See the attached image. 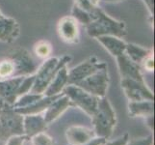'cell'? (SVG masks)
I'll return each mask as SVG.
<instances>
[{"mask_svg":"<svg viewBox=\"0 0 155 145\" xmlns=\"http://www.w3.org/2000/svg\"><path fill=\"white\" fill-rule=\"evenodd\" d=\"M86 29L88 35L93 38L111 35L122 39L126 35L125 22L109 17L98 6L93 12V20L86 26Z\"/></svg>","mask_w":155,"mask_h":145,"instance_id":"6da1fadb","label":"cell"},{"mask_svg":"<svg viewBox=\"0 0 155 145\" xmlns=\"http://www.w3.org/2000/svg\"><path fill=\"white\" fill-rule=\"evenodd\" d=\"M92 120L95 136L102 137L106 140L112 136L117 125V115L109 100L105 97L98 99Z\"/></svg>","mask_w":155,"mask_h":145,"instance_id":"7a4b0ae2","label":"cell"},{"mask_svg":"<svg viewBox=\"0 0 155 145\" xmlns=\"http://www.w3.org/2000/svg\"><path fill=\"white\" fill-rule=\"evenodd\" d=\"M69 55H64L61 58L50 57L42 63V65L35 73V81L30 93L44 94L45 89L48 87L51 80L63 66H66L71 61Z\"/></svg>","mask_w":155,"mask_h":145,"instance_id":"3957f363","label":"cell"},{"mask_svg":"<svg viewBox=\"0 0 155 145\" xmlns=\"http://www.w3.org/2000/svg\"><path fill=\"white\" fill-rule=\"evenodd\" d=\"M23 118L24 115L15 111L12 105L0 111V139L7 140L11 136L24 135Z\"/></svg>","mask_w":155,"mask_h":145,"instance_id":"277c9868","label":"cell"},{"mask_svg":"<svg viewBox=\"0 0 155 145\" xmlns=\"http://www.w3.org/2000/svg\"><path fill=\"white\" fill-rule=\"evenodd\" d=\"M62 93L68 97L73 105L79 107L89 116H93L97 109L99 99L97 96L89 93L88 91L84 90L75 84H68L63 89Z\"/></svg>","mask_w":155,"mask_h":145,"instance_id":"5b68a950","label":"cell"},{"mask_svg":"<svg viewBox=\"0 0 155 145\" xmlns=\"http://www.w3.org/2000/svg\"><path fill=\"white\" fill-rule=\"evenodd\" d=\"M7 58L11 59L15 65L14 77H26L33 74L38 70V65L32 58L30 53L22 47H15L10 50Z\"/></svg>","mask_w":155,"mask_h":145,"instance_id":"8992f818","label":"cell"},{"mask_svg":"<svg viewBox=\"0 0 155 145\" xmlns=\"http://www.w3.org/2000/svg\"><path fill=\"white\" fill-rule=\"evenodd\" d=\"M75 85L88 91L89 93L97 96V98L105 97L109 85V74L107 68L101 69L94 73L90 77L79 81Z\"/></svg>","mask_w":155,"mask_h":145,"instance_id":"52a82bcc","label":"cell"},{"mask_svg":"<svg viewBox=\"0 0 155 145\" xmlns=\"http://www.w3.org/2000/svg\"><path fill=\"white\" fill-rule=\"evenodd\" d=\"M107 68L105 62L99 61L95 56H91L82 63L68 71V84H76L101 69Z\"/></svg>","mask_w":155,"mask_h":145,"instance_id":"ba28073f","label":"cell"},{"mask_svg":"<svg viewBox=\"0 0 155 145\" xmlns=\"http://www.w3.org/2000/svg\"><path fill=\"white\" fill-rule=\"evenodd\" d=\"M121 88L129 102L154 101V94L146 82L130 78H121Z\"/></svg>","mask_w":155,"mask_h":145,"instance_id":"9c48e42d","label":"cell"},{"mask_svg":"<svg viewBox=\"0 0 155 145\" xmlns=\"http://www.w3.org/2000/svg\"><path fill=\"white\" fill-rule=\"evenodd\" d=\"M59 37L68 44H77L79 42L78 22L71 16L62 18L57 26Z\"/></svg>","mask_w":155,"mask_h":145,"instance_id":"30bf717a","label":"cell"},{"mask_svg":"<svg viewBox=\"0 0 155 145\" xmlns=\"http://www.w3.org/2000/svg\"><path fill=\"white\" fill-rule=\"evenodd\" d=\"M116 59L121 78H130L138 80V81L145 82L141 72V67L133 61H131L125 53L116 57Z\"/></svg>","mask_w":155,"mask_h":145,"instance_id":"8fae6325","label":"cell"},{"mask_svg":"<svg viewBox=\"0 0 155 145\" xmlns=\"http://www.w3.org/2000/svg\"><path fill=\"white\" fill-rule=\"evenodd\" d=\"M97 137L92 129L83 126H71L67 129L66 138L69 145H85Z\"/></svg>","mask_w":155,"mask_h":145,"instance_id":"7c38bea8","label":"cell"},{"mask_svg":"<svg viewBox=\"0 0 155 145\" xmlns=\"http://www.w3.org/2000/svg\"><path fill=\"white\" fill-rule=\"evenodd\" d=\"M73 105L68 97L65 94H62L59 98H57L55 101L48 105V107L45 110V120L47 123V125L50 124L51 122L55 121L57 118L60 117L64 112H65L69 106Z\"/></svg>","mask_w":155,"mask_h":145,"instance_id":"4fadbf2b","label":"cell"},{"mask_svg":"<svg viewBox=\"0 0 155 145\" xmlns=\"http://www.w3.org/2000/svg\"><path fill=\"white\" fill-rule=\"evenodd\" d=\"M23 78L24 77H12L0 80V97L10 105H13L18 99L17 92Z\"/></svg>","mask_w":155,"mask_h":145,"instance_id":"5bb4252c","label":"cell"},{"mask_svg":"<svg viewBox=\"0 0 155 145\" xmlns=\"http://www.w3.org/2000/svg\"><path fill=\"white\" fill-rule=\"evenodd\" d=\"M47 128V123L41 113L27 114L23 118V132L27 137H32L40 133H44Z\"/></svg>","mask_w":155,"mask_h":145,"instance_id":"9a60e30c","label":"cell"},{"mask_svg":"<svg viewBox=\"0 0 155 145\" xmlns=\"http://www.w3.org/2000/svg\"><path fill=\"white\" fill-rule=\"evenodd\" d=\"M20 34L19 24L12 18L0 17V41L12 43L15 41Z\"/></svg>","mask_w":155,"mask_h":145,"instance_id":"2e32d148","label":"cell"},{"mask_svg":"<svg viewBox=\"0 0 155 145\" xmlns=\"http://www.w3.org/2000/svg\"><path fill=\"white\" fill-rule=\"evenodd\" d=\"M95 39L114 57H117L124 54L125 51L126 43L121 38H119V37L106 35V36H99Z\"/></svg>","mask_w":155,"mask_h":145,"instance_id":"e0dca14e","label":"cell"},{"mask_svg":"<svg viewBox=\"0 0 155 145\" xmlns=\"http://www.w3.org/2000/svg\"><path fill=\"white\" fill-rule=\"evenodd\" d=\"M68 71L66 65L63 66L57 72L54 78L51 80L50 84L48 85V87L45 89L44 95L46 97H52V96L62 94L63 89L68 85Z\"/></svg>","mask_w":155,"mask_h":145,"instance_id":"ac0fdd59","label":"cell"},{"mask_svg":"<svg viewBox=\"0 0 155 145\" xmlns=\"http://www.w3.org/2000/svg\"><path fill=\"white\" fill-rule=\"evenodd\" d=\"M154 101H139L128 103V113L131 117L153 116Z\"/></svg>","mask_w":155,"mask_h":145,"instance_id":"d6986e66","label":"cell"},{"mask_svg":"<svg viewBox=\"0 0 155 145\" xmlns=\"http://www.w3.org/2000/svg\"><path fill=\"white\" fill-rule=\"evenodd\" d=\"M63 94V93H62ZM62 94H59L56 96H52V97H46L44 96L42 98L38 100L33 105L25 106V107H20V109H14L18 113L22 114V115H27V114H39L41 113L42 111H45L48 105L52 103L53 101H55L57 98H59Z\"/></svg>","mask_w":155,"mask_h":145,"instance_id":"ffe728a7","label":"cell"},{"mask_svg":"<svg viewBox=\"0 0 155 145\" xmlns=\"http://www.w3.org/2000/svg\"><path fill=\"white\" fill-rule=\"evenodd\" d=\"M124 53L131 61L136 63L137 65L141 66L142 62L145 60V58L152 53L151 50L143 47L136 44H126Z\"/></svg>","mask_w":155,"mask_h":145,"instance_id":"44dd1931","label":"cell"},{"mask_svg":"<svg viewBox=\"0 0 155 145\" xmlns=\"http://www.w3.org/2000/svg\"><path fill=\"white\" fill-rule=\"evenodd\" d=\"M71 17L75 19L77 22L87 26L89 23H91V21L93 20V13L90 14L86 12V11L80 9L76 5H73L72 10H71Z\"/></svg>","mask_w":155,"mask_h":145,"instance_id":"7402d4cb","label":"cell"},{"mask_svg":"<svg viewBox=\"0 0 155 145\" xmlns=\"http://www.w3.org/2000/svg\"><path fill=\"white\" fill-rule=\"evenodd\" d=\"M51 51L52 47L47 41H40L34 46V52L39 58L47 59L51 54Z\"/></svg>","mask_w":155,"mask_h":145,"instance_id":"603a6c76","label":"cell"},{"mask_svg":"<svg viewBox=\"0 0 155 145\" xmlns=\"http://www.w3.org/2000/svg\"><path fill=\"white\" fill-rule=\"evenodd\" d=\"M15 65L13 61L9 58H5L0 61V79H6L14 77Z\"/></svg>","mask_w":155,"mask_h":145,"instance_id":"cb8c5ba5","label":"cell"},{"mask_svg":"<svg viewBox=\"0 0 155 145\" xmlns=\"http://www.w3.org/2000/svg\"><path fill=\"white\" fill-rule=\"evenodd\" d=\"M35 81V74H30V76H26L23 78L22 81H21L19 87L18 89V92H17V96L18 98L20 96H22L24 94H27L29 93L32 87H33V84ZM17 101V100H15Z\"/></svg>","mask_w":155,"mask_h":145,"instance_id":"d4e9b609","label":"cell"},{"mask_svg":"<svg viewBox=\"0 0 155 145\" xmlns=\"http://www.w3.org/2000/svg\"><path fill=\"white\" fill-rule=\"evenodd\" d=\"M29 139H31L30 145H53L52 138L45 132L40 133Z\"/></svg>","mask_w":155,"mask_h":145,"instance_id":"484cf974","label":"cell"},{"mask_svg":"<svg viewBox=\"0 0 155 145\" xmlns=\"http://www.w3.org/2000/svg\"><path fill=\"white\" fill-rule=\"evenodd\" d=\"M74 5H76L80 9L86 11V12L90 14H92L94 11V9L97 7V6H94L90 0H74Z\"/></svg>","mask_w":155,"mask_h":145,"instance_id":"4316f807","label":"cell"},{"mask_svg":"<svg viewBox=\"0 0 155 145\" xmlns=\"http://www.w3.org/2000/svg\"><path fill=\"white\" fill-rule=\"evenodd\" d=\"M29 139L25 135H19V136H14L9 137L6 140L5 145H24V143Z\"/></svg>","mask_w":155,"mask_h":145,"instance_id":"83f0119b","label":"cell"},{"mask_svg":"<svg viewBox=\"0 0 155 145\" xmlns=\"http://www.w3.org/2000/svg\"><path fill=\"white\" fill-rule=\"evenodd\" d=\"M126 145H153V136L150 135L147 137L136 138L132 140H128Z\"/></svg>","mask_w":155,"mask_h":145,"instance_id":"f1b7e54d","label":"cell"},{"mask_svg":"<svg viewBox=\"0 0 155 145\" xmlns=\"http://www.w3.org/2000/svg\"><path fill=\"white\" fill-rule=\"evenodd\" d=\"M141 68H143L147 72H153L154 70V57H153V52L150 53L148 56L145 58L141 64Z\"/></svg>","mask_w":155,"mask_h":145,"instance_id":"f546056e","label":"cell"},{"mask_svg":"<svg viewBox=\"0 0 155 145\" xmlns=\"http://www.w3.org/2000/svg\"><path fill=\"white\" fill-rule=\"evenodd\" d=\"M129 140V135L128 133H124V136H121L120 137H117V139L110 141H105L103 145H126V143Z\"/></svg>","mask_w":155,"mask_h":145,"instance_id":"4dcf8cb0","label":"cell"},{"mask_svg":"<svg viewBox=\"0 0 155 145\" xmlns=\"http://www.w3.org/2000/svg\"><path fill=\"white\" fill-rule=\"evenodd\" d=\"M143 2L147 4V9L149 11L150 15L153 14V0H143Z\"/></svg>","mask_w":155,"mask_h":145,"instance_id":"1f68e13d","label":"cell"},{"mask_svg":"<svg viewBox=\"0 0 155 145\" xmlns=\"http://www.w3.org/2000/svg\"><path fill=\"white\" fill-rule=\"evenodd\" d=\"M9 105H10L6 103V101H5L3 98H1V97H0V111H1L2 109H4L5 107L9 106Z\"/></svg>","mask_w":155,"mask_h":145,"instance_id":"d6a6232c","label":"cell"},{"mask_svg":"<svg viewBox=\"0 0 155 145\" xmlns=\"http://www.w3.org/2000/svg\"><path fill=\"white\" fill-rule=\"evenodd\" d=\"M102 1L106 3H117V2H120L122 0H102Z\"/></svg>","mask_w":155,"mask_h":145,"instance_id":"836d02e7","label":"cell"},{"mask_svg":"<svg viewBox=\"0 0 155 145\" xmlns=\"http://www.w3.org/2000/svg\"><path fill=\"white\" fill-rule=\"evenodd\" d=\"M90 1L91 2H92L94 5V6H97V5H98V3H99V1H100V0H90Z\"/></svg>","mask_w":155,"mask_h":145,"instance_id":"e575fe53","label":"cell"},{"mask_svg":"<svg viewBox=\"0 0 155 145\" xmlns=\"http://www.w3.org/2000/svg\"><path fill=\"white\" fill-rule=\"evenodd\" d=\"M2 16H3V15L1 14V12H0V17H2Z\"/></svg>","mask_w":155,"mask_h":145,"instance_id":"d590c367","label":"cell"}]
</instances>
